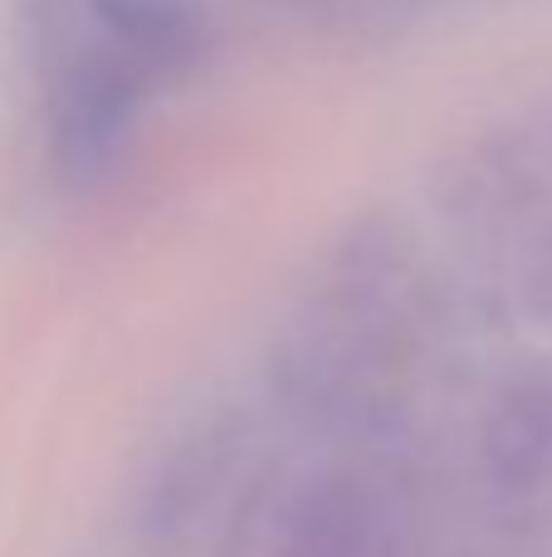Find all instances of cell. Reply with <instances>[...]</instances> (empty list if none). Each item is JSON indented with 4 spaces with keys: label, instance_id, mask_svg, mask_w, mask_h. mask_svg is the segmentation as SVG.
I'll list each match as a JSON object with an SVG mask.
<instances>
[{
    "label": "cell",
    "instance_id": "6da1fadb",
    "mask_svg": "<svg viewBox=\"0 0 552 557\" xmlns=\"http://www.w3.org/2000/svg\"><path fill=\"white\" fill-rule=\"evenodd\" d=\"M142 74L113 45L84 49L54 94V157L74 182L108 172L137 117Z\"/></svg>",
    "mask_w": 552,
    "mask_h": 557
},
{
    "label": "cell",
    "instance_id": "7a4b0ae2",
    "mask_svg": "<svg viewBox=\"0 0 552 557\" xmlns=\"http://www.w3.org/2000/svg\"><path fill=\"white\" fill-rule=\"evenodd\" d=\"M93 25L108 35V45L137 69H162L191 49L196 10L191 0H84Z\"/></svg>",
    "mask_w": 552,
    "mask_h": 557
},
{
    "label": "cell",
    "instance_id": "3957f363",
    "mask_svg": "<svg viewBox=\"0 0 552 557\" xmlns=\"http://www.w3.org/2000/svg\"><path fill=\"white\" fill-rule=\"evenodd\" d=\"M489 455L504 484H534L552 465V392H518L504 401L489 435Z\"/></svg>",
    "mask_w": 552,
    "mask_h": 557
}]
</instances>
